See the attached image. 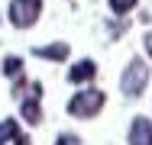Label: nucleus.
<instances>
[{
    "label": "nucleus",
    "instance_id": "12",
    "mask_svg": "<svg viewBox=\"0 0 152 145\" xmlns=\"http://www.w3.org/2000/svg\"><path fill=\"white\" fill-rule=\"evenodd\" d=\"M142 49H146V55L152 58V32H146V36H142Z\"/></svg>",
    "mask_w": 152,
    "mask_h": 145
},
{
    "label": "nucleus",
    "instance_id": "10",
    "mask_svg": "<svg viewBox=\"0 0 152 145\" xmlns=\"http://www.w3.org/2000/svg\"><path fill=\"white\" fill-rule=\"evenodd\" d=\"M107 7H110L113 16H129L136 10V0H107Z\"/></svg>",
    "mask_w": 152,
    "mask_h": 145
},
{
    "label": "nucleus",
    "instance_id": "8",
    "mask_svg": "<svg viewBox=\"0 0 152 145\" xmlns=\"http://www.w3.org/2000/svg\"><path fill=\"white\" fill-rule=\"evenodd\" d=\"M16 136H20V123H16V119H10V116H7V119H0V145H10Z\"/></svg>",
    "mask_w": 152,
    "mask_h": 145
},
{
    "label": "nucleus",
    "instance_id": "7",
    "mask_svg": "<svg viewBox=\"0 0 152 145\" xmlns=\"http://www.w3.org/2000/svg\"><path fill=\"white\" fill-rule=\"evenodd\" d=\"M32 55H36V58H45V61H68L71 49H68V42H52V45H36Z\"/></svg>",
    "mask_w": 152,
    "mask_h": 145
},
{
    "label": "nucleus",
    "instance_id": "4",
    "mask_svg": "<svg viewBox=\"0 0 152 145\" xmlns=\"http://www.w3.org/2000/svg\"><path fill=\"white\" fill-rule=\"evenodd\" d=\"M26 90L29 94L20 97V116L26 119V126H39L42 123V84L39 81H29Z\"/></svg>",
    "mask_w": 152,
    "mask_h": 145
},
{
    "label": "nucleus",
    "instance_id": "5",
    "mask_svg": "<svg viewBox=\"0 0 152 145\" xmlns=\"http://www.w3.org/2000/svg\"><path fill=\"white\" fill-rule=\"evenodd\" d=\"M126 142L129 145H152V119L149 116H133Z\"/></svg>",
    "mask_w": 152,
    "mask_h": 145
},
{
    "label": "nucleus",
    "instance_id": "3",
    "mask_svg": "<svg viewBox=\"0 0 152 145\" xmlns=\"http://www.w3.org/2000/svg\"><path fill=\"white\" fill-rule=\"evenodd\" d=\"M42 16V0H10L7 7V20L16 29H32Z\"/></svg>",
    "mask_w": 152,
    "mask_h": 145
},
{
    "label": "nucleus",
    "instance_id": "13",
    "mask_svg": "<svg viewBox=\"0 0 152 145\" xmlns=\"http://www.w3.org/2000/svg\"><path fill=\"white\" fill-rule=\"evenodd\" d=\"M13 145H32V142L26 139V136H16V139H13Z\"/></svg>",
    "mask_w": 152,
    "mask_h": 145
},
{
    "label": "nucleus",
    "instance_id": "11",
    "mask_svg": "<svg viewBox=\"0 0 152 145\" xmlns=\"http://www.w3.org/2000/svg\"><path fill=\"white\" fill-rule=\"evenodd\" d=\"M55 145H81V139H78L75 132H61L58 139H55Z\"/></svg>",
    "mask_w": 152,
    "mask_h": 145
},
{
    "label": "nucleus",
    "instance_id": "2",
    "mask_svg": "<svg viewBox=\"0 0 152 145\" xmlns=\"http://www.w3.org/2000/svg\"><path fill=\"white\" fill-rule=\"evenodd\" d=\"M104 107H107V94L100 87H84L81 84V90L68 100L65 110H68V116H75V119H94Z\"/></svg>",
    "mask_w": 152,
    "mask_h": 145
},
{
    "label": "nucleus",
    "instance_id": "6",
    "mask_svg": "<svg viewBox=\"0 0 152 145\" xmlns=\"http://www.w3.org/2000/svg\"><path fill=\"white\" fill-rule=\"evenodd\" d=\"M94 78H97V65H94V58H81V61H75L71 68H68V81L71 84H91Z\"/></svg>",
    "mask_w": 152,
    "mask_h": 145
},
{
    "label": "nucleus",
    "instance_id": "1",
    "mask_svg": "<svg viewBox=\"0 0 152 145\" xmlns=\"http://www.w3.org/2000/svg\"><path fill=\"white\" fill-rule=\"evenodd\" d=\"M149 78H152L149 61H146V58H129L126 68H123V74H120V90H123V97H129V100L142 97L146 87H149Z\"/></svg>",
    "mask_w": 152,
    "mask_h": 145
},
{
    "label": "nucleus",
    "instance_id": "9",
    "mask_svg": "<svg viewBox=\"0 0 152 145\" xmlns=\"http://www.w3.org/2000/svg\"><path fill=\"white\" fill-rule=\"evenodd\" d=\"M0 71H3L7 78L23 74V58H20V55H7V58H3V65H0Z\"/></svg>",
    "mask_w": 152,
    "mask_h": 145
}]
</instances>
